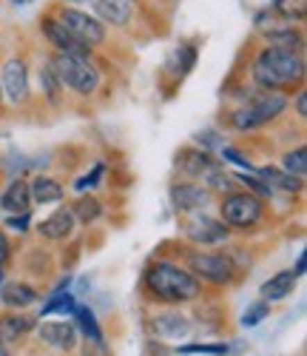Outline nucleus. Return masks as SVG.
I'll return each instance as SVG.
<instances>
[{
	"label": "nucleus",
	"mask_w": 307,
	"mask_h": 356,
	"mask_svg": "<svg viewBox=\"0 0 307 356\" xmlns=\"http://www.w3.org/2000/svg\"><path fill=\"white\" fill-rule=\"evenodd\" d=\"M248 74H251V86L259 88V92H279L290 97L307 80V60L299 51L262 43L251 54Z\"/></svg>",
	"instance_id": "f257e3e1"
},
{
	"label": "nucleus",
	"mask_w": 307,
	"mask_h": 356,
	"mask_svg": "<svg viewBox=\"0 0 307 356\" xmlns=\"http://www.w3.org/2000/svg\"><path fill=\"white\" fill-rule=\"evenodd\" d=\"M142 293L148 302H157L165 308H179V305H191L202 300L205 285L176 259L157 257L145 265L142 271Z\"/></svg>",
	"instance_id": "f03ea898"
},
{
	"label": "nucleus",
	"mask_w": 307,
	"mask_h": 356,
	"mask_svg": "<svg viewBox=\"0 0 307 356\" xmlns=\"http://www.w3.org/2000/svg\"><path fill=\"white\" fill-rule=\"evenodd\" d=\"M290 108V97L288 95H279V92H254L244 97L236 108L228 111V126L231 131H239V134H254L259 129H267L273 123H279L282 117L288 114Z\"/></svg>",
	"instance_id": "7ed1b4c3"
},
{
	"label": "nucleus",
	"mask_w": 307,
	"mask_h": 356,
	"mask_svg": "<svg viewBox=\"0 0 307 356\" xmlns=\"http://www.w3.org/2000/svg\"><path fill=\"white\" fill-rule=\"evenodd\" d=\"M49 60L63 83L66 92H72L74 97H94L100 88H103V69L97 63L94 54L88 57H80V54H49Z\"/></svg>",
	"instance_id": "20e7f679"
},
{
	"label": "nucleus",
	"mask_w": 307,
	"mask_h": 356,
	"mask_svg": "<svg viewBox=\"0 0 307 356\" xmlns=\"http://www.w3.org/2000/svg\"><path fill=\"white\" fill-rule=\"evenodd\" d=\"M182 265L208 288H231L239 280V268L231 254L210 251V248H185Z\"/></svg>",
	"instance_id": "39448f33"
},
{
	"label": "nucleus",
	"mask_w": 307,
	"mask_h": 356,
	"mask_svg": "<svg viewBox=\"0 0 307 356\" xmlns=\"http://www.w3.org/2000/svg\"><path fill=\"white\" fill-rule=\"evenodd\" d=\"M219 200V220L231 228V231H242V234H248V231H256L265 217H267V202L248 194V191H242V188H233Z\"/></svg>",
	"instance_id": "423d86ee"
},
{
	"label": "nucleus",
	"mask_w": 307,
	"mask_h": 356,
	"mask_svg": "<svg viewBox=\"0 0 307 356\" xmlns=\"http://www.w3.org/2000/svg\"><path fill=\"white\" fill-rule=\"evenodd\" d=\"M51 12L57 15V20L63 23L69 32L91 51H97L108 43V26L97 17V15H91L85 6H54L51 3Z\"/></svg>",
	"instance_id": "0eeeda50"
},
{
	"label": "nucleus",
	"mask_w": 307,
	"mask_h": 356,
	"mask_svg": "<svg viewBox=\"0 0 307 356\" xmlns=\"http://www.w3.org/2000/svg\"><path fill=\"white\" fill-rule=\"evenodd\" d=\"M182 236L194 245V248H219L231 240V228L208 211H194L182 217Z\"/></svg>",
	"instance_id": "6e6552de"
},
{
	"label": "nucleus",
	"mask_w": 307,
	"mask_h": 356,
	"mask_svg": "<svg viewBox=\"0 0 307 356\" xmlns=\"http://www.w3.org/2000/svg\"><path fill=\"white\" fill-rule=\"evenodd\" d=\"M0 86H3V100L12 106H28L32 100V63L26 54H9L0 63Z\"/></svg>",
	"instance_id": "1a4fd4ad"
},
{
	"label": "nucleus",
	"mask_w": 307,
	"mask_h": 356,
	"mask_svg": "<svg viewBox=\"0 0 307 356\" xmlns=\"http://www.w3.org/2000/svg\"><path fill=\"white\" fill-rule=\"evenodd\" d=\"M91 15H97L108 32H126L134 23H140V12L145 9V0H88L85 6Z\"/></svg>",
	"instance_id": "9d476101"
},
{
	"label": "nucleus",
	"mask_w": 307,
	"mask_h": 356,
	"mask_svg": "<svg viewBox=\"0 0 307 356\" xmlns=\"http://www.w3.org/2000/svg\"><path fill=\"white\" fill-rule=\"evenodd\" d=\"M38 32H40V38L46 40V46H49L54 54H80V57L97 54V51L85 49V46L69 32V29L57 20V15L51 12V6L38 17Z\"/></svg>",
	"instance_id": "9b49d317"
},
{
	"label": "nucleus",
	"mask_w": 307,
	"mask_h": 356,
	"mask_svg": "<svg viewBox=\"0 0 307 356\" xmlns=\"http://www.w3.org/2000/svg\"><path fill=\"white\" fill-rule=\"evenodd\" d=\"M213 200L217 197L197 180H174L168 186V202H171L174 214H179V217L194 214V211H208Z\"/></svg>",
	"instance_id": "f8f14e48"
},
{
	"label": "nucleus",
	"mask_w": 307,
	"mask_h": 356,
	"mask_svg": "<svg viewBox=\"0 0 307 356\" xmlns=\"http://www.w3.org/2000/svg\"><path fill=\"white\" fill-rule=\"evenodd\" d=\"M199 60V43L197 40H182L171 49V54L165 57L163 66V80H168V88H176L182 80H185Z\"/></svg>",
	"instance_id": "ddd939ff"
},
{
	"label": "nucleus",
	"mask_w": 307,
	"mask_h": 356,
	"mask_svg": "<svg viewBox=\"0 0 307 356\" xmlns=\"http://www.w3.org/2000/svg\"><path fill=\"white\" fill-rule=\"evenodd\" d=\"M256 38L267 46H279V49H288V51H299L304 54L307 49V38H304V26L299 23H285L276 17L270 26H265L262 32H256Z\"/></svg>",
	"instance_id": "4468645a"
},
{
	"label": "nucleus",
	"mask_w": 307,
	"mask_h": 356,
	"mask_svg": "<svg viewBox=\"0 0 307 356\" xmlns=\"http://www.w3.org/2000/svg\"><path fill=\"white\" fill-rule=\"evenodd\" d=\"M35 231L40 234V240H46V243H66V240H72L74 231H77V220L72 214V205H57L51 214H46L35 225Z\"/></svg>",
	"instance_id": "2eb2a0df"
},
{
	"label": "nucleus",
	"mask_w": 307,
	"mask_h": 356,
	"mask_svg": "<svg viewBox=\"0 0 307 356\" xmlns=\"http://www.w3.org/2000/svg\"><path fill=\"white\" fill-rule=\"evenodd\" d=\"M217 163V157H213L210 152H205V148L199 145H182L176 157H174V168L179 174V180H199V177Z\"/></svg>",
	"instance_id": "dca6fc26"
},
{
	"label": "nucleus",
	"mask_w": 307,
	"mask_h": 356,
	"mask_svg": "<svg viewBox=\"0 0 307 356\" xmlns=\"http://www.w3.org/2000/svg\"><path fill=\"white\" fill-rule=\"evenodd\" d=\"M191 328H194L191 319L179 308H165V311H157L151 316V331L157 334L160 339H168V342L191 337Z\"/></svg>",
	"instance_id": "f3484780"
},
{
	"label": "nucleus",
	"mask_w": 307,
	"mask_h": 356,
	"mask_svg": "<svg viewBox=\"0 0 307 356\" xmlns=\"http://www.w3.org/2000/svg\"><path fill=\"white\" fill-rule=\"evenodd\" d=\"M40 302V291L26 280H6L0 285V305L6 311H26Z\"/></svg>",
	"instance_id": "a211bd4d"
},
{
	"label": "nucleus",
	"mask_w": 307,
	"mask_h": 356,
	"mask_svg": "<svg viewBox=\"0 0 307 356\" xmlns=\"http://www.w3.org/2000/svg\"><path fill=\"white\" fill-rule=\"evenodd\" d=\"M38 337L40 342H46L49 348L54 350H74L77 348V339H80V331H77V325L66 322V319H60V322H38Z\"/></svg>",
	"instance_id": "6ab92c4d"
},
{
	"label": "nucleus",
	"mask_w": 307,
	"mask_h": 356,
	"mask_svg": "<svg viewBox=\"0 0 307 356\" xmlns=\"http://www.w3.org/2000/svg\"><path fill=\"white\" fill-rule=\"evenodd\" d=\"M38 86H40V97H43L46 106H51V108L66 106V88H63V83H60V77H57V72L49 60V54L38 63Z\"/></svg>",
	"instance_id": "aec40b11"
},
{
	"label": "nucleus",
	"mask_w": 307,
	"mask_h": 356,
	"mask_svg": "<svg viewBox=\"0 0 307 356\" xmlns=\"http://www.w3.org/2000/svg\"><path fill=\"white\" fill-rule=\"evenodd\" d=\"M32 194H28V180L26 177H12L6 188L0 191V211L3 214H20V211H32Z\"/></svg>",
	"instance_id": "412c9836"
},
{
	"label": "nucleus",
	"mask_w": 307,
	"mask_h": 356,
	"mask_svg": "<svg viewBox=\"0 0 307 356\" xmlns=\"http://www.w3.org/2000/svg\"><path fill=\"white\" fill-rule=\"evenodd\" d=\"M256 174L273 188V194H285V197H299L304 191V180L296 174H288L279 165H256Z\"/></svg>",
	"instance_id": "4be33fe9"
},
{
	"label": "nucleus",
	"mask_w": 307,
	"mask_h": 356,
	"mask_svg": "<svg viewBox=\"0 0 307 356\" xmlns=\"http://www.w3.org/2000/svg\"><path fill=\"white\" fill-rule=\"evenodd\" d=\"M28 194H32V205H54L66 200V188L60 180L49 174H35L28 180Z\"/></svg>",
	"instance_id": "5701e85b"
},
{
	"label": "nucleus",
	"mask_w": 307,
	"mask_h": 356,
	"mask_svg": "<svg viewBox=\"0 0 307 356\" xmlns=\"http://www.w3.org/2000/svg\"><path fill=\"white\" fill-rule=\"evenodd\" d=\"M38 328V316H28L23 311H12L6 316H0V345L3 342H17L28 337Z\"/></svg>",
	"instance_id": "b1692460"
},
{
	"label": "nucleus",
	"mask_w": 307,
	"mask_h": 356,
	"mask_svg": "<svg viewBox=\"0 0 307 356\" xmlns=\"http://www.w3.org/2000/svg\"><path fill=\"white\" fill-rule=\"evenodd\" d=\"M296 274L293 271H279V274H273L270 280H265L262 285H259V300H265V302H285L288 296H293V291H296Z\"/></svg>",
	"instance_id": "393cba45"
},
{
	"label": "nucleus",
	"mask_w": 307,
	"mask_h": 356,
	"mask_svg": "<svg viewBox=\"0 0 307 356\" xmlns=\"http://www.w3.org/2000/svg\"><path fill=\"white\" fill-rule=\"evenodd\" d=\"M197 183H202L213 197H222V194H228V191H233V188H239L236 186V180H233V171H228V165L225 163H213Z\"/></svg>",
	"instance_id": "a878e982"
},
{
	"label": "nucleus",
	"mask_w": 307,
	"mask_h": 356,
	"mask_svg": "<svg viewBox=\"0 0 307 356\" xmlns=\"http://www.w3.org/2000/svg\"><path fill=\"white\" fill-rule=\"evenodd\" d=\"M77 311V296L66 288V291H51L46 296V302L40 305L38 319H49V316H74Z\"/></svg>",
	"instance_id": "bb28decb"
},
{
	"label": "nucleus",
	"mask_w": 307,
	"mask_h": 356,
	"mask_svg": "<svg viewBox=\"0 0 307 356\" xmlns=\"http://www.w3.org/2000/svg\"><path fill=\"white\" fill-rule=\"evenodd\" d=\"M74 325H77V331L85 337L88 345H106V337H103V328H100V322H97V314L91 311L88 305H77L74 311Z\"/></svg>",
	"instance_id": "cd10ccee"
},
{
	"label": "nucleus",
	"mask_w": 307,
	"mask_h": 356,
	"mask_svg": "<svg viewBox=\"0 0 307 356\" xmlns=\"http://www.w3.org/2000/svg\"><path fill=\"white\" fill-rule=\"evenodd\" d=\"M72 214L77 220V225H94L100 217H103V202L94 197V194H80L74 202H72Z\"/></svg>",
	"instance_id": "c85d7f7f"
},
{
	"label": "nucleus",
	"mask_w": 307,
	"mask_h": 356,
	"mask_svg": "<svg viewBox=\"0 0 307 356\" xmlns=\"http://www.w3.org/2000/svg\"><path fill=\"white\" fill-rule=\"evenodd\" d=\"M267 9L285 23L304 26V20H307V0H270Z\"/></svg>",
	"instance_id": "c756f323"
},
{
	"label": "nucleus",
	"mask_w": 307,
	"mask_h": 356,
	"mask_svg": "<svg viewBox=\"0 0 307 356\" xmlns=\"http://www.w3.org/2000/svg\"><path fill=\"white\" fill-rule=\"evenodd\" d=\"M279 168H285L288 174H296L301 180H307V148L299 143L296 148H288L279 160Z\"/></svg>",
	"instance_id": "7c9ffc66"
},
{
	"label": "nucleus",
	"mask_w": 307,
	"mask_h": 356,
	"mask_svg": "<svg viewBox=\"0 0 307 356\" xmlns=\"http://www.w3.org/2000/svg\"><path fill=\"white\" fill-rule=\"evenodd\" d=\"M233 348L228 342H188V345H179L176 353L182 356H228Z\"/></svg>",
	"instance_id": "2f4dec72"
},
{
	"label": "nucleus",
	"mask_w": 307,
	"mask_h": 356,
	"mask_svg": "<svg viewBox=\"0 0 307 356\" xmlns=\"http://www.w3.org/2000/svg\"><path fill=\"white\" fill-rule=\"evenodd\" d=\"M103 180H106V163H103V160H97V163L91 165L83 177H77V180H74V191H77V194H88V191L100 188V186H103Z\"/></svg>",
	"instance_id": "473e14b6"
},
{
	"label": "nucleus",
	"mask_w": 307,
	"mask_h": 356,
	"mask_svg": "<svg viewBox=\"0 0 307 356\" xmlns=\"http://www.w3.org/2000/svg\"><path fill=\"white\" fill-rule=\"evenodd\" d=\"M267 316H270V302H265V300H256V302H251L248 308L242 311V319H239V325H242V328H256V325H262Z\"/></svg>",
	"instance_id": "72a5a7b5"
},
{
	"label": "nucleus",
	"mask_w": 307,
	"mask_h": 356,
	"mask_svg": "<svg viewBox=\"0 0 307 356\" xmlns=\"http://www.w3.org/2000/svg\"><path fill=\"white\" fill-rule=\"evenodd\" d=\"M217 154H219V163H225V165H236L239 171H256V165H254L248 157H244L236 145H225V143H222V145L217 148Z\"/></svg>",
	"instance_id": "f704fd0d"
},
{
	"label": "nucleus",
	"mask_w": 307,
	"mask_h": 356,
	"mask_svg": "<svg viewBox=\"0 0 307 356\" xmlns=\"http://www.w3.org/2000/svg\"><path fill=\"white\" fill-rule=\"evenodd\" d=\"M3 228H6V231H12V234H17V236H26L28 231L35 228V222H32V211L6 214V220H3Z\"/></svg>",
	"instance_id": "c9c22d12"
},
{
	"label": "nucleus",
	"mask_w": 307,
	"mask_h": 356,
	"mask_svg": "<svg viewBox=\"0 0 307 356\" xmlns=\"http://www.w3.org/2000/svg\"><path fill=\"white\" fill-rule=\"evenodd\" d=\"M225 140H222V134L217 131V129H205V131H197L194 134V145H199V148H205V152H217V148L222 145Z\"/></svg>",
	"instance_id": "e433bc0d"
},
{
	"label": "nucleus",
	"mask_w": 307,
	"mask_h": 356,
	"mask_svg": "<svg viewBox=\"0 0 307 356\" xmlns=\"http://www.w3.org/2000/svg\"><path fill=\"white\" fill-rule=\"evenodd\" d=\"M293 97V111H296V120H307V88L301 86V88H296V95H290Z\"/></svg>",
	"instance_id": "4c0bfd02"
},
{
	"label": "nucleus",
	"mask_w": 307,
	"mask_h": 356,
	"mask_svg": "<svg viewBox=\"0 0 307 356\" xmlns=\"http://www.w3.org/2000/svg\"><path fill=\"white\" fill-rule=\"evenodd\" d=\"M15 248H12V240H9V231L6 228H0V265H6L12 259Z\"/></svg>",
	"instance_id": "58836bf2"
},
{
	"label": "nucleus",
	"mask_w": 307,
	"mask_h": 356,
	"mask_svg": "<svg viewBox=\"0 0 307 356\" xmlns=\"http://www.w3.org/2000/svg\"><path fill=\"white\" fill-rule=\"evenodd\" d=\"M304 265H307V254L301 251V254L296 257V268H293V274H296V280H301V277H304Z\"/></svg>",
	"instance_id": "ea45409f"
},
{
	"label": "nucleus",
	"mask_w": 307,
	"mask_h": 356,
	"mask_svg": "<svg viewBox=\"0 0 307 356\" xmlns=\"http://www.w3.org/2000/svg\"><path fill=\"white\" fill-rule=\"evenodd\" d=\"M54 6H88V0H51Z\"/></svg>",
	"instance_id": "a19ab883"
},
{
	"label": "nucleus",
	"mask_w": 307,
	"mask_h": 356,
	"mask_svg": "<svg viewBox=\"0 0 307 356\" xmlns=\"http://www.w3.org/2000/svg\"><path fill=\"white\" fill-rule=\"evenodd\" d=\"M9 3H12L15 9H26V6H32L35 0H9Z\"/></svg>",
	"instance_id": "79ce46f5"
},
{
	"label": "nucleus",
	"mask_w": 307,
	"mask_h": 356,
	"mask_svg": "<svg viewBox=\"0 0 307 356\" xmlns=\"http://www.w3.org/2000/svg\"><path fill=\"white\" fill-rule=\"evenodd\" d=\"M6 282V265H0V285Z\"/></svg>",
	"instance_id": "37998d69"
},
{
	"label": "nucleus",
	"mask_w": 307,
	"mask_h": 356,
	"mask_svg": "<svg viewBox=\"0 0 307 356\" xmlns=\"http://www.w3.org/2000/svg\"><path fill=\"white\" fill-rule=\"evenodd\" d=\"M0 356H9V348L6 345H0Z\"/></svg>",
	"instance_id": "c03bdc74"
},
{
	"label": "nucleus",
	"mask_w": 307,
	"mask_h": 356,
	"mask_svg": "<svg viewBox=\"0 0 307 356\" xmlns=\"http://www.w3.org/2000/svg\"><path fill=\"white\" fill-rule=\"evenodd\" d=\"M3 103H6V100H3V86H0V108H3Z\"/></svg>",
	"instance_id": "a18cd8bd"
}]
</instances>
